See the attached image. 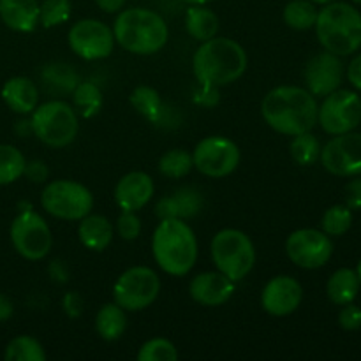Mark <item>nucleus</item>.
I'll use <instances>...</instances> for the list:
<instances>
[{"mask_svg":"<svg viewBox=\"0 0 361 361\" xmlns=\"http://www.w3.org/2000/svg\"><path fill=\"white\" fill-rule=\"evenodd\" d=\"M41 204L49 215L62 221H81L94 207V196L81 183L73 180H55L41 194Z\"/></svg>","mask_w":361,"mask_h":361,"instance_id":"6e6552de","label":"nucleus"},{"mask_svg":"<svg viewBox=\"0 0 361 361\" xmlns=\"http://www.w3.org/2000/svg\"><path fill=\"white\" fill-rule=\"evenodd\" d=\"M71 18V2L69 0H44L39 6V21L42 27H56L66 23Z\"/></svg>","mask_w":361,"mask_h":361,"instance_id":"e433bc0d","label":"nucleus"},{"mask_svg":"<svg viewBox=\"0 0 361 361\" xmlns=\"http://www.w3.org/2000/svg\"><path fill=\"white\" fill-rule=\"evenodd\" d=\"M317 7L310 0H291L284 7V21L293 30H309L316 25Z\"/></svg>","mask_w":361,"mask_h":361,"instance_id":"bb28decb","label":"nucleus"},{"mask_svg":"<svg viewBox=\"0 0 361 361\" xmlns=\"http://www.w3.org/2000/svg\"><path fill=\"white\" fill-rule=\"evenodd\" d=\"M212 259L221 274L233 282L242 281L256 263V249L240 229H222L212 240Z\"/></svg>","mask_w":361,"mask_h":361,"instance_id":"423d86ee","label":"nucleus"},{"mask_svg":"<svg viewBox=\"0 0 361 361\" xmlns=\"http://www.w3.org/2000/svg\"><path fill=\"white\" fill-rule=\"evenodd\" d=\"M95 4L99 6V9H102L104 13H118L123 7L126 0H95Z\"/></svg>","mask_w":361,"mask_h":361,"instance_id":"49530a36","label":"nucleus"},{"mask_svg":"<svg viewBox=\"0 0 361 361\" xmlns=\"http://www.w3.org/2000/svg\"><path fill=\"white\" fill-rule=\"evenodd\" d=\"M291 157L298 162L300 166H310L319 159L321 155V143L314 134L302 133L296 134L291 141Z\"/></svg>","mask_w":361,"mask_h":361,"instance_id":"473e14b6","label":"nucleus"},{"mask_svg":"<svg viewBox=\"0 0 361 361\" xmlns=\"http://www.w3.org/2000/svg\"><path fill=\"white\" fill-rule=\"evenodd\" d=\"M4 358L7 361H44L46 353L37 338L21 335L7 344Z\"/></svg>","mask_w":361,"mask_h":361,"instance_id":"c85d7f7f","label":"nucleus"},{"mask_svg":"<svg viewBox=\"0 0 361 361\" xmlns=\"http://www.w3.org/2000/svg\"><path fill=\"white\" fill-rule=\"evenodd\" d=\"M32 113V133L48 147L63 148L73 143L78 136V115L67 102H44Z\"/></svg>","mask_w":361,"mask_h":361,"instance_id":"0eeeda50","label":"nucleus"},{"mask_svg":"<svg viewBox=\"0 0 361 361\" xmlns=\"http://www.w3.org/2000/svg\"><path fill=\"white\" fill-rule=\"evenodd\" d=\"M356 274H358V279H360V282H361V259H360V263H358V270H356Z\"/></svg>","mask_w":361,"mask_h":361,"instance_id":"3c124183","label":"nucleus"},{"mask_svg":"<svg viewBox=\"0 0 361 361\" xmlns=\"http://www.w3.org/2000/svg\"><path fill=\"white\" fill-rule=\"evenodd\" d=\"M190 296L194 302L204 307L224 305L235 293V282L221 271H204L190 282Z\"/></svg>","mask_w":361,"mask_h":361,"instance_id":"a211bd4d","label":"nucleus"},{"mask_svg":"<svg viewBox=\"0 0 361 361\" xmlns=\"http://www.w3.org/2000/svg\"><path fill=\"white\" fill-rule=\"evenodd\" d=\"M127 328L126 310L118 303H106L95 317V330L104 341L113 342L122 337Z\"/></svg>","mask_w":361,"mask_h":361,"instance_id":"a878e982","label":"nucleus"},{"mask_svg":"<svg viewBox=\"0 0 361 361\" xmlns=\"http://www.w3.org/2000/svg\"><path fill=\"white\" fill-rule=\"evenodd\" d=\"M303 289L296 279L289 275H279L268 281L261 293V305L270 316H289L300 307Z\"/></svg>","mask_w":361,"mask_h":361,"instance_id":"f3484780","label":"nucleus"},{"mask_svg":"<svg viewBox=\"0 0 361 361\" xmlns=\"http://www.w3.org/2000/svg\"><path fill=\"white\" fill-rule=\"evenodd\" d=\"M310 2L321 4V6H324V4H330V2H334V0H310Z\"/></svg>","mask_w":361,"mask_h":361,"instance_id":"8fccbe9b","label":"nucleus"},{"mask_svg":"<svg viewBox=\"0 0 361 361\" xmlns=\"http://www.w3.org/2000/svg\"><path fill=\"white\" fill-rule=\"evenodd\" d=\"M286 252L296 267L316 270L330 261L334 243L330 236L319 229H298L286 240Z\"/></svg>","mask_w":361,"mask_h":361,"instance_id":"ddd939ff","label":"nucleus"},{"mask_svg":"<svg viewBox=\"0 0 361 361\" xmlns=\"http://www.w3.org/2000/svg\"><path fill=\"white\" fill-rule=\"evenodd\" d=\"M316 97L307 88L282 85L267 94L261 102L264 122L286 136L309 133L317 123Z\"/></svg>","mask_w":361,"mask_h":361,"instance_id":"f257e3e1","label":"nucleus"},{"mask_svg":"<svg viewBox=\"0 0 361 361\" xmlns=\"http://www.w3.org/2000/svg\"><path fill=\"white\" fill-rule=\"evenodd\" d=\"M130 104L137 113H141V115L150 120H157L159 115L162 113L161 95L152 87H137L130 94Z\"/></svg>","mask_w":361,"mask_h":361,"instance_id":"72a5a7b5","label":"nucleus"},{"mask_svg":"<svg viewBox=\"0 0 361 361\" xmlns=\"http://www.w3.org/2000/svg\"><path fill=\"white\" fill-rule=\"evenodd\" d=\"M49 275H51L53 281L56 282H67V279H69V271H67L66 264H63L62 261H53V263L49 264Z\"/></svg>","mask_w":361,"mask_h":361,"instance_id":"a18cd8bd","label":"nucleus"},{"mask_svg":"<svg viewBox=\"0 0 361 361\" xmlns=\"http://www.w3.org/2000/svg\"><path fill=\"white\" fill-rule=\"evenodd\" d=\"M78 235H80V242L83 243L87 249L95 250V252H102L108 249V245L113 240V228L109 224L108 219L104 215H85L78 228Z\"/></svg>","mask_w":361,"mask_h":361,"instance_id":"5701e85b","label":"nucleus"},{"mask_svg":"<svg viewBox=\"0 0 361 361\" xmlns=\"http://www.w3.org/2000/svg\"><path fill=\"white\" fill-rule=\"evenodd\" d=\"M116 231L122 240H136L141 233V222L136 212H123L116 221Z\"/></svg>","mask_w":361,"mask_h":361,"instance_id":"4c0bfd02","label":"nucleus"},{"mask_svg":"<svg viewBox=\"0 0 361 361\" xmlns=\"http://www.w3.org/2000/svg\"><path fill=\"white\" fill-rule=\"evenodd\" d=\"M161 291V281L157 274L148 267H134L123 271L115 282L113 298L123 310L137 312L157 300Z\"/></svg>","mask_w":361,"mask_h":361,"instance_id":"1a4fd4ad","label":"nucleus"},{"mask_svg":"<svg viewBox=\"0 0 361 361\" xmlns=\"http://www.w3.org/2000/svg\"><path fill=\"white\" fill-rule=\"evenodd\" d=\"M348 78L349 81H351L353 87L361 92V55L356 56V59H353V62L349 63Z\"/></svg>","mask_w":361,"mask_h":361,"instance_id":"c03bdc74","label":"nucleus"},{"mask_svg":"<svg viewBox=\"0 0 361 361\" xmlns=\"http://www.w3.org/2000/svg\"><path fill=\"white\" fill-rule=\"evenodd\" d=\"M194 168L210 178H224L240 164V148L233 140L224 136L204 137L197 143L192 154Z\"/></svg>","mask_w":361,"mask_h":361,"instance_id":"f8f14e48","label":"nucleus"},{"mask_svg":"<svg viewBox=\"0 0 361 361\" xmlns=\"http://www.w3.org/2000/svg\"><path fill=\"white\" fill-rule=\"evenodd\" d=\"M63 310L71 317H78L83 312V302H81L78 293H69V295L63 296Z\"/></svg>","mask_w":361,"mask_h":361,"instance_id":"37998d69","label":"nucleus"},{"mask_svg":"<svg viewBox=\"0 0 361 361\" xmlns=\"http://www.w3.org/2000/svg\"><path fill=\"white\" fill-rule=\"evenodd\" d=\"M42 80L49 90L59 92V95L73 92L80 83L76 71L67 63H49L42 71Z\"/></svg>","mask_w":361,"mask_h":361,"instance_id":"cd10ccee","label":"nucleus"},{"mask_svg":"<svg viewBox=\"0 0 361 361\" xmlns=\"http://www.w3.org/2000/svg\"><path fill=\"white\" fill-rule=\"evenodd\" d=\"M152 252L162 271L182 277L196 264V235L183 219H161L152 236Z\"/></svg>","mask_w":361,"mask_h":361,"instance_id":"7ed1b4c3","label":"nucleus"},{"mask_svg":"<svg viewBox=\"0 0 361 361\" xmlns=\"http://www.w3.org/2000/svg\"><path fill=\"white\" fill-rule=\"evenodd\" d=\"M344 76L341 56L331 51H321L309 60L305 67L307 90L314 97H326L337 90Z\"/></svg>","mask_w":361,"mask_h":361,"instance_id":"dca6fc26","label":"nucleus"},{"mask_svg":"<svg viewBox=\"0 0 361 361\" xmlns=\"http://www.w3.org/2000/svg\"><path fill=\"white\" fill-rule=\"evenodd\" d=\"M345 207L351 210H361V175L353 178L351 182L345 185L344 190Z\"/></svg>","mask_w":361,"mask_h":361,"instance_id":"ea45409f","label":"nucleus"},{"mask_svg":"<svg viewBox=\"0 0 361 361\" xmlns=\"http://www.w3.org/2000/svg\"><path fill=\"white\" fill-rule=\"evenodd\" d=\"M324 169L335 176L361 175V134H338L321 148Z\"/></svg>","mask_w":361,"mask_h":361,"instance_id":"2eb2a0df","label":"nucleus"},{"mask_svg":"<svg viewBox=\"0 0 361 361\" xmlns=\"http://www.w3.org/2000/svg\"><path fill=\"white\" fill-rule=\"evenodd\" d=\"M338 324H341V326L348 331L358 330V328H361V309L360 307L348 303V305L341 310V314H338Z\"/></svg>","mask_w":361,"mask_h":361,"instance_id":"58836bf2","label":"nucleus"},{"mask_svg":"<svg viewBox=\"0 0 361 361\" xmlns=\"http://www.w3.org/2000/svg\"><path fill=\"white\" fill-rule=\"evenodd\" d=\"M23 175H27L28 178L32 180V182L41 183V182H44L46 178H48V166H46L44 162H41V161L27 162V164H25Z\"/></svg>","mask_w":361,"mask_h":361,"instance_id":"a19ab883","label":"nucleus"},{"mask_svg":"<svg viewBox=\"0 0 361 361\" xmlns=\"http://www.w3.org/2000/svg\"><path fill=\"white\" fill-rule=\"evenodd\" d=\"M154 196V180L143 171L127 173L115 187V201L123 212H137Z\"/></svg>","mask_w":361,"mask_h":361,"instance_id":"6ab92c4d","label":"nucleus"},{"mask_svg":"<svg viewBox=\"0 0 361 361\" xmlns=\"http://www.w3.org/2000/svg\"><path fill=\"white\" fill-rule=\"evenodd\" d=\"M183 2L190 4V6H204V4L212 2V0H183Z\"/></svg>","mask_w":361,"mask_h":361,"instance_id":"09e8293b","label":"nucleus"},{"mask_svg":"<svg viewBox=\"0 0 361 361\" xmlns=\"http://www.w3.org/2000/svg\"><path fill=\"white\" fill-rule=\"evenodd\" d=\"M192 69L201 85L224 87L243 76L247 69V53L233 39L212 37L196 49Z\"/></svg>","mask_w":361,"mask_h":361,"instance_id":"f03ea898","label":"nucleus"},{"mask_svg":"<svg viewBox=\"0 0 361 361\" xmlns=\"http://www.w3.org/2000/svg\"><path fill=\"white\" fill-rule=\"evenodd\" d=\"M192 166V154L182 150V148H173L161 157L159 171L168 178H182V176L189 175Z\"/></svg>","mask_w":361,"mask_h":361,"instance_id":"7c9ffc66","label":"nucleus"},{"mask_svg":"<svg viewBox=\"0 0 361 361\" xmlns=\"http://www.w3.org/2000/svg\"><path fill=\"white\" fill-rule=\"evenodd\" d=\"M13 302H11L6 295L0 293V323L9 319V317L13 316Z\"/></svg>","mask_w":361,"mask_h":361,"instance_id":"de8ad7c7","label":"nucleus"},{"mask_svg":"<svg viewBox=\"0 0 361 361\" xmlns=\"http://www.w3.org/2000/svg\"><path fill=\"white\" fill-rule=\"evenodd\" d=\"M25 157L13 145H0V185L16 182L25 173Z\"/></svg>","mask_w":361,"mask_h":361,"instance_id":"c756f323","label":"nucleus"},{"mask_svg":"<svg viewBox=\"0 0 361 361\" xmlns=\"http://www.w3.org/2000/svg\"><path fill=\"white\" fill-rule=\"evenodd\" d=\"M187 32L196 41H208L219 32V18L214 11L204 6H190L185 14Z\"/></svg>","mask_w":361,"mask_h":361,"instance_id":"393cba45","label":"nucleus"},{"mask_svg":"<svg viewBox=\"0 0 361 361\" xmlns=\"http://www.w3.org/2000/svg\"><path fill=\"white\" fill-rule=\"evenodd\" d=\"M316 34L326 51L348 56L361 48V13L351 4H324L317 13Z\"/></svg>","mask_w":361,"mask_h":361,"instance_id":"39448f33","label":"nucleus"},{"mask_svg":"<svg viewBox=\"0 0 361 361\" xmlns=\"http://www.w3.org/2000/svg\"><path fill=\"white\" fill-rule=\"evenodd\" d=\"M353 224V214L351 208L345 204H335V207L328 208L321 221V228L328 236H342L349 231Z\"/></svg>","mask_w":361,"mask_h":361,"instance_id":"f704fd0d","label":"nucleus"},{"mask_svg":"<svg viewBox=\"0 0 361 361\" xmlns=\"http://www.w3.org/2000/svg\"><path fill=\"white\" fill-rule=\"evenodd\" d=\"M11 242L21 257L39 261L51 250L53 236L41 215L34 210H25L11 224Z\"/></svg>","mask_w":361,"mask_h":361,"instance_id":"9d476101","label":"nucleus"},{"mask_svg":"<svg viewBox=\"0 0 361 361\" xmlns=\"http://www.w3.org/2000/svg\"><path fill=\"white\" fill-rule=\"evenodd\" d=\"M351 2H355V4H361V0H351Z\"/></svg>","mask_w":361,"mask_h":361,"instance_id":"603ef678","label":"nucleus"},{"mask_svg":"<svg viewBox=\"0 0 361 361\" xmlns=\"http://www.w3.org/2000/svg\"><path fill=\"white\" fill-rule=\"evenodd\" d=\"M317 122L331 136L355 130L361 122V97L351 90H335L317 108Z\"/></svg>","mask_w":361,"mask_h":361,"instance_id":"9b49d317","label":"nucleus"},{"mask_svg":"<svg viewBox=\"0 0 361 361\" xmlns=\"http://www.w3.org/2000/svg\"><path fill=\"white\" fill-rule=\"evenodd\" d=\"M115 41L134 55H154L161 51L169 37V30L162 16L150 9L133 7L116 16L113 25Z\"/></svg>","mask_w":361,"mask_h":361,"instance_id":"20e7f679","label":"nucleus"},{"mask_svg":"<svg viewBox=\"0 0 361 361\" xmlns=\"http://www.w3.org/2000/svg\"><path fill=\"white\" fill-rule=\"evenodd\" d=\"M194 101L197 104L204 106V108H212L219 102V92L217 87H208V85H201V90L194 95Z\"/></svg>","mask_w":361,"mask_h":361,"instance_id":"79ce46f5","label":"nucleus"},{"mask_svg":"<svg viewBox=\"0 0 361 361\" xmlns=\"http://www.w3.org/2000/svg\"><path fill=\"white\" fill-rule=\"evenodd\" d=\"M140 361H175L178 360V351L175 344L168 338H152L141 345L137 353Z\"/></svg>","mask_w":361,"mask_h":361,"instance_id":"c9c22d12","label":"nucleus"},{"mask_svg":"<svg viewBox=\"0 0 361 361\" xmlns=\"http://www.w3.org/2000/svg\"><path fill=\"white\" fill-rule=\"evenodd\" d=\"M0 18L16 32H32L39 23L37 0H0Z\"/></svg>","mask_w":361,"mask_h":361,"instance_id":"412c9836","label":"nucleus"},{"mask_svg":"<svg viewBox=\"0 0 361 361\" xmlns=\"http://www.w3.org/2000/svg\"><path fill=\"white\" fill-rule=\"evenodd\" d=\"M2 99L7 108L13 109L14 113L27 115L37 108L39 92L34 81L23 76H16L7 80L2 87Z\"/></svg>","mask_w":361,"mask_h":361,"instance_id":"4be33fe9","label":"nucleus"},{"mask_svg":"<svg viewBox=\"0 0 361 361\" xmlns=\"http://www.w3.org/2000/svg\"><path fill=\"white\" fill-rule=\"evenodd\" d=\"M74 104H76L78 111L81 116L90 118V116L97 115L99 109L102 106V94L99 90L97 85L85 81V83H78V87L73 90Z\"/></svg>","mask_w":361,"mask_h":361,"instance_id":"2f4dec72","label":"nucleus"},{"mask_svg":"<svg viewBox=\"0 0 361 361\" xmlns=\"http://www.w3.org/2000/svg\"><path fill=\"white\" fill-rule=\"evenodd\" d=\"M69 46L85 60H101L111 55L115 46L113 28L99 20H81L69 30Z\"/></svg>","mask_w":361,"mask_h":361,"instance_id":"4468645a","label":"nucleus"},{"mask_svg":"<svg viewBox=\"0 0 361 361\" xmlns=\"http://www.w3.org/2000/svg\"><path fill=\"white\" fill-rule=\"evenodd\" d=\"M203 208V196L192 187L176 189L171 196H164L155 207L159 219H190Z\"/></svg>","mask_w":361,"mask_h":361,"instance_id":"aec40b11","label":"nucleus"},{"mask_svg":"<svg viewBox=\"0 0 361 361\" xmlns=\"http://www.w3.org/2000/svg\"><path fill=\"white\" fill-rule=\"evenodd\" d=\"M360 279L358 274L351 268H341L335 271L326 284L328 298L335 303V305H348L353 303V300L358 296L360 291Z\"/></svg>","mask_w":361,"mask_h":361,"instance_id":"b1692460","label":"nucleus"}]
</instances>
